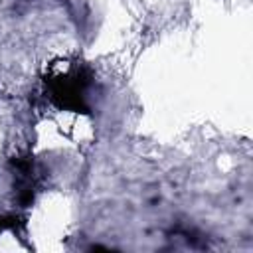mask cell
I'll use <instances>...</instances> for the list:
<instances>
[{"label": "cell", "instance_id": "cell-2", "mask_svg": "<svg viewBox=\"0 0 253 253\" xmlns=\"http://www.w3.org/2000/svg\"><path fill=\"white\" fill-rule=\"evenodd\" d=\"M14 170V186L18 192V202L22 208H28L34 202L36 192V168L32 156H14L10 160Z\"/></svg>", "mask_w": 253, "mask_h": 253}, {"label": "cell", "instance_id": "cell-3", "mask_svg": "<svg viewBox=\"0 0 253 253\" xmlns=\"http://www.w3.org/2000/svg\"><path fill=\"white\" fill-rule=\"evenodd\" d=\"M18 225H22V219L16 215H0V233L6 229H16Z\"/></svg>", "mask_w": 253, "mask_h": 253}, {"label": "cell", "instance_id": "cell-1", "mask_svg": "<svg viewBox=\"0 0 253 253\" xmlns=\"http://www.w3.org/2000/svg\"><path fill=\"white\" fill-rule=\"evenodd\" d=\"M89 73L85 67H71L63 73H55L45 79L49 99L59 107L75 113H87L85 89L89 85Z\"/></svg>", "mask_w": 253, "mask_h": 253}]
</instances>
